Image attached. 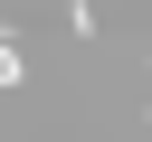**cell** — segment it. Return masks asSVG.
I'll return each instance as SVG.
<instances>
[{
	"label": "cell",
	"mask_w": 152,
	"mask_h": 142,
	"mask_svg": "<svg viewBox=\"0 0 152 142\" xmlns=\"http://www.w3.org/2000/svg\"><path fill=\"white\" fill-rule=\"evenodd\" d=\"M0 38H10V19H0Z\"/></svg>",
	"instance_id": "1"
}]
</instances>
